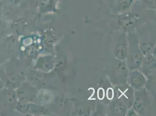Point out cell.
<instances>
[{"label":"cell","instance_id":"6da1fadb","mask_svg":"<svg viewBox=\"0 0 156 116\" xmlns=\"http://www.w3.org/2000/svg\"><path fill=\"white\" fill-rule=\"evenodd\" d=\"M130 78L131 84L136 87H142L145 83V80L142 74L138 71L133 72Z\"/></svg>","mask_w":156,"mask_h":116},{"label":"cell","instance_id":"7a4b0ae2","mask_svg":"<svg viewBox=\"0 0 156 116\" xmlns=\"http://www.w3.org/2000/svg\"><path fill=\"white\" fill-rule=\"evenodd\" d=\"M37 5L40 11L42 12H48L52 9L54 5V0H38Z\"/></svg>","mask_w":156,"mask_h":116},{"label":"cell","instance_id":"3957f363","mask_svg":"<svg viewBox=\"0 0 156 116\" xmlns=\"http://www.w3.org/2000/svg\"><path fill=\"white\" fill-rule=\"evenodd\" d=\"M111 110L113 111L114 113L117 114L122 115V114H125V113L126 107L123 102L118 100V101H115L112 104Z\"/></svg>","mask_w":156,"mask_h":116},{"label":"cell","instance_id":"277c9868","mask_svg":"<svg viewBox=\"0 0 156 116\" xmlns=\"http://www.w3.org/2000/svg\"><path fill=\"white\" fill-rule=\"evenodd\" d=\"M115 55L121 59H125L127 56V48L125 44L122 43L118 44L115 49Z\"/></svg>","mask_w":156,"mask_h":116},{"label":"cell","instance_id":"5b68a950","mask_svg":"<svg viewBox=\"0 0 156 116\" xmlns=\"http://www.w3.org/2000/svg\"><path fill=\"white\" fill-rule=\"evenodd\" d=\"M119 96L125 102H127V104L129 103V102H132V92L129 88H125L122 90H119Z\"/></svg>","mask_w":156,"mask_h":116},{"label":"cell","instance_id":"8992f818","mask_svg":"<svg viewBox=\"0 0 156 116\" xmlns=\"http://www.w3.org/2000/svg\"><path fill=\"white\" fill-rule=\"evenodd\" d=\"M133 2V0H118V6L120 9L124 11L128 9Z\"/></svg>","mask_w":156,"mask_h":116},{"label":"cell","instance_id":"52a82bcc","mask_svg":"<svg viewBox=\"0 0 156 116\" xmlns=\"http://www.w3.org/2000/svg\"><path fill=\"white\" fill-rule=\"evenodd\" d=\"M135 21L136 20L134 19V18L130 16H125L121 20V22H122V26H125V27L132 26L135 22Z\"/></svg>","mask_w":156,"mask_h":116},{"label":"cell","instance_id":"ba28073f","mask_svg":"<svg viewBox=\"0 0 156 116\" xmlns=\"http://www.w3.org/2000/svg\"><path fill=\"white\" fill-rule=\"evenodd\" d=\"M4 86H5V84H4V81L0 78V92L2 91V90H4Z\"/></svg>","mask_w":156,"mask_h":116},{"label":"cell","instance_id":"9c48e42d","mask_svg":"<svg viewBox=\"0 0 156 116\" xmlns=\"http://www.w3.org/2000/svg\"><path fill=\"white\" fill-rule=\"evenodd\" d=\"M9 1L13 3H19L22 0H9Z\"/></svg>","mask_w":156,"mask_h":116},{"label":"cell","instance_id":"30bf717a","mask_svg":"<svg viewBox=\"0 0 156 116\" xmlns=\"http://www.w3.org/2000/svg\"><path fill=\"white\" fill-rule=\"evenodd\" d=\"M32 1H34V2H36V3H37V4L38 0H32Z\"/></svg>","mask_w":156,"mask_h":116},{"label":"cell","instance_id":"8fae6325","mask_svg":"<svg viewBox=\"0 0 156 116\" xmlns=\"http://www.w3.org/2000/svg\"><path fill=\"white\" fill-rule=\"evenodd\" d=\"M1 20H0V26H1Z\"/></svg>","mask_w":156,"mask_h":116}]
</instances>
